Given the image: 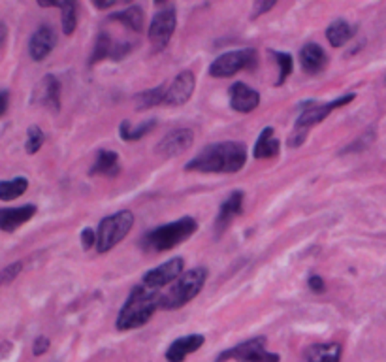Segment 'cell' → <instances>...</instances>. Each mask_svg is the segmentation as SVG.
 <instances>
[{
	"mask_svg": "<svg viewBox=\"0 0 386 362\" xmlns=\"http://www.w3.org/2000/svg\"><path fill=\"white\" fill-rule=\"evenodd\" d=\"M247 162V147L239 142H219L200 151L187 162V172L202 174H236Z\"/></svg>",
	"mask_w": 386,
	"mask_h": 362,
	"instance_id": "obj_1",
	"label": "cell"
},
{
	"mask_svg": "<svg viewBox=\"0 0 386 362\" xmlns=\"http://www.w3.org/2000/svg\"><path fill=\"white\" fill-rule=\"evenodd\" d=\"M159 290L147 289L145 285L134 287L130 296L125 302V306L117 315V330L142 329L144 324L149 323V319L159 310Z\"/></svg>",
	"mask_w": 386,
	"mask_h": 362,
	"instance_id": "obj_2",
	"label": "cell"
},
{
	"mask_svg": "<svg viewBox=\"0 0 386 362\" xmlns=\"http://www.w3.org/2000/svg\"><path fill=\"white\" fill-rule=\"evenodd\" d=\"M198 230V223L193 217H181L174 223L162 225L154 230L147 232L142 240V247L151 253H162V251L174 249L176 245L187 242L191 236Z\"/></svg>",
	"mask_w": 386,
	"mask_h": 362,
	"instance_id": "obj_3",
	"label": "cell"
},
{
	"mask_svg": "<svg viewBox=\"0 0 386 362\" xmlns=\"http://www.w3.org/2000/svg\"><path fill=\"white\" fill-rule=\"evenodd\" d=\"M205 279H208L205 268H194V270L183 272L181 278L177 279L164 295H160L159 307L171 312V310H179V307L187 306L188 302L200 295Z\"/></svg>",
	"mask_w": 386,
	"mask_h": 362,
	"instance_id": "obj_4",
	"label": "cell"
},
{
	"mask_svg": "<svg viewBox=\"0 0 386 362\" xmlns=\"http://www.w3.org/2000/svg\"><path fill=\"white\" fill-rule=\"evenodd\" d=\"M356 98L354 93H347V95L339 96L336 101L326 102V104H314V102H309L305 104L302 113H300L298 121H296V130H294V136L288 140V144L296 147V145H302L305 142V136H307L309 128L314 127V125H319L320 121H324L328 115H330L334 110L341 106H347L348 102H353Z\"/></svg>",
	"mask_w": 386,
	"mask_h": 362,
	"instance_id": "obj_5",
	"label": "cell"
},
{
	"mask_svg": "<svg viewBox=\"0 0 386 362\" xmlns=\"http://www.w3.org/2000/svg\"><path fill=\"white\" fill-rule=\"evenodd\" d=\"M132 227L134 213L128 212V210H121V212L102 219L98 230H96V249H98V253H108L117 244H121Z\"/></svg>",
	"mask_w": 386,
	"mask_h": 362,
	"instance_id": "obj_6",
	"label": "cell"
},
{
	"mask_svg": "<svg viewBox=\"0 0 386 362\" xmlns=\"http://www.w3.org/2000/svg\"><path fill=\"white\" fill-rule=\"evenodd\" d=\"M266 336H256L253 340H247L236 347H230L222 351L215 362H281V357L277 353H271L266 349Z\"/></svg>",
	"mask_w": 386,
	"mask_h": 362,
	"instance_id": "obj_7",
	"label": "cell"
},
{
	"mask_svg": "<svg viewBox=\"0 0 386 362\" xmlns=\"http://www.w3.org/2000/svg\"><path fill=\"white\" fill-rule=\"evenodd\" d=\"M256 62H259V55L251 47L239 51H228V53L217 57L215 61L211 62L210 76L211 78H230V76L242 72V70H253V68H256Z\"/></svg>",
	"mask_w": 386,
	"mask_h": 362,
	"instance_id": "obj_8",
	"label": "cell"
},
{
	"mask_svg": "<svg viewBox=\"0 0 386 362\" xmlns=\"http://www.w3.org/2000/svg\"><path fill=\"white\" fill-rule=\"evenodd\" d=\"M176 25L177 17L174 8H168V10L160 11L153 17L147 34H149V42L153 44L154 51H162L168 47L171 36H174V30H176Z\"/></svg>",
	"mask_w": 386,
	"mask_h": 362,
	"instance_id": "obj_9",
	"label": "cell"
},
{
	"mask_svg": "<svg viewBox=\"0 0 386 362\" xmlns=\"http://www.w3.org/2000/svg\"><path fill=\"white\" fill-rule=\"evenodd\" d=\"M183 268H185V261H183L181 256H176V259H170L164 264H160V266L153 268L149 272L144 276V283L147 289L159 290L160 287H166V285H170L171 281H177V279L181 278Z\"/></svg>",
	"mask_w": 386,
	"mask_h": 362,
	"instance_id": "obj_10",
	"label": "cell"
},
{
	"mask_svg": "<svg viewBox=\"0 0 386 362\" xmlns=\"http://www.w3.org/2000/svg\"><path fill=\"white\" fill-rule=\"evenodd\" d=\"M194 87H196V76L191 70L177 74L174 84L166 89L164 104H168V106H183L185 102L191 101Z\"/></svg>",
	"mask_w": 386,
	"mask_h": 362,
	"instance_id": "obj_11",
	"label": "cell"
},
{
	"mask_svg": "<svg viewBox=\"0 0 386 362\" xmlns=\"http://www.w3.org/2000/svg\"><path fill=\"white\" fill-rule=\"evenodd\" d=\"M194 142V134L191 128H174L171 132L166 134L164 140H160L157 145V153L164 157L181 155L183 151H187Z\"/></svg>",
	"mask_w": 386,
	"mask_h": 362,
	"instance_id": "obj_12",
	"label": "cell"
},
{
	"mask_svg": "<svg viewBox=\"0 0 386 362\" xmlns=\"http://www.w3.org/2000/svg\"><path fill=\"white\" fill-rule=\"evenodd\" d=\"M57 44V33L55 28L50 27V25H42V27L36 28V33L30 36V42H28V53L33 57V61L40 62L44 61L45 57L50 55L53 47Z\"/></svg>",
	"mask_w": 386,
	"mask_h": 362,
	"instance_id": "obj_13",
	"label": "cell"
},
{
	"mask_svg": "<svg viewBox=\"0 0 386 362\" xmlns=\"http://www.w3.org/2000/svg\"><path fill=\"white\" fill-rule=\"evenodd\" d=\"M228 95H230L232 110H236L239 113H251L260 104L259 91L251 89L243 81H237V84L232 85L230 89H228Z\"/></svg>",
	"mask_w": 386,
	"mask_h": 362,
	"instance_id": "obj_14",
	"label": "cell"
},
{
	"mask_svg": "<svg viewBox=\"0 0 386 362\" xmlns=\"http://www.w3.org/2000/svg\"><path fill=\"white\" fill-rule=\"evenodd\" d=\"M36 104L50 108L53 112L61 110V84L55 76H45L38 84V87L34 89V98Z\"/></svg>",
	"mask_w": 386,
	"mask_h": 362,
	"instance_id": "obj_15",
	"label": "cell"
},
{
	"mask_svg": "<svg viewBox=\"0 0 386 362\" xmlns=\"http://www.w3.org/2000/svg\"><path fill=\"white\" fill-rule=\"evenodd\" d=\"M36 212H38V208L34 206V204L0 210V230H4V232H13V230L19 229L21 225L28 223V221L36 215Z\"/></svg>",
	"mask_w": 386,
	"mask_h": 362,
	"instance_id": "obj_16",
	"label": "cell"
},
{
	"mask_svg": "<svg viewBox=\"0 0 386 362\" xmlns=\"http://www.w3.org/2000/svg\"><path fill=\"white\" fill-rule=\"evenodd\" d=\"M243 198H245V193H243V191H234L227 200L222 202V206L221 210H219V215H217L215 221L217 234L221 236L222 232L228 229V225H230L237 215H242Z\"/></svg>",
	"mask_w": 386,
	"mask_h": 362,
	"instance_id": "obj_17",
	"label": "cell"
},
{
	"mask_svg": "<svg viewBox=\"0 0 386 362\" xmlns=\"http://www.w3.org/2000/svg\"><path fill=\"white\" fill-rule=\"evenodd\" d=\"M205 344V338L202 334H188L185 338H179L168 347L166 351V361L168 362H183L188 355H193Z\"/></svg>",
	"mask_w": 386,
	"mask_h": 362,
	"instance_id": "obj_18",
	"label": "cell"
},
{
	"mask_svg": "<svg viewBox=\"0 0 386 362\" xmlns=\"http://www.w3.org/2000/svg\"><path fill=\"white\" fill-rule=\"evenodd\" d=\"M300 62H302L304 72L320 74L328 67L330 59H328L324 47H320L319 44H305L300 51Z\"/></svg>",
	"mask_w": 386,
	"mask_h": 362,
	"instance_id": "obj_19",
	"label": "cell"
},
{
	"mask_svg": "<svg viewBox=\"0 0 386 362\" xmlns=\"http://www.w3.org/2000/svg\"><path fill=\"white\" fill-rule=\"evenodd\" d=\"M341 344L328 341V344H314L309 346L304 353L302 362H339L341 361Z\"/></svg>",
	"mask_w": 386,
	"mask_h": 362,
	"instance_id": "obj_20",
	"label": "cell"
},
{
	"mask_svg": "<svg viewBox=\"0 0 386 362\" xmlns=\"http://www.w3.org/2000/svg\"><path fill=\"white\" fill-rule=\"evenodd\" d=\"M279 151H281V144L276 138V130L271 127H266L254 144V159H273L279 155Z\"/></svg>",
	"mask_w": 386,
	"mask_h": 362,
	"instance_id": "obj_21",
	"label": "cell"
},
{
	"mask_svg": "<svg viewBox=\"0 0 386 362\" xmlns=\"http://www.w3.org/2000/svg\"><path fill=\"white\" fill-rule=\"evenodd\" d=\"M42 8H61L62 11V33L70 36L74 34L77 27V6L76 2L70 0H57V2H50V0H42L40 2Z\"/></svg>",
	"mask_w": 386,
	"mask_h": 362,
	"instance_id": "obj_22",
	"label": "cell"
},
{
	"mask_svg": "<svg viewBox=\"0 0 386 362\" xmlns=\"http://www.w3.org/2000/svg\"><path fill=\"white\" fill-rule=\"evenodd\" d=\"M119 155L115 151H100L93 168L89 170L91 176H108V178H115L119 174Z\"/></svg>",
	"mask_w": 386,
	"mask_h": 362,
	"instance_id": "obj_23",
	"label": "cell"
},
{
	"mask_svg": "<svg viewBox=\"0 0 386 362\" xmlns=\"http://www.w3.org/2000/svg\"><path fill=\"white\" fill-rule=\"evenodd\" d=\"M354 36V28L343 19H336L330 27L326 28V38L330 42L331 47H341Z\"/></svg>",
	"mask_w": 386,
	"mask_h": 362,
	"instance_id": "obj_24",
	"label": "cell"
},
{
	"mask_svg": "<svg viewBox=\"0 0 386 362\" xmlns=\"http://www.w3.org/2000/svg\"><path fill=\"white\" fill-rule=\"evenodd\" d=\"M113 21L123 23L128 30H134V33H142L144 30V10L140 6H130L127 10L119 11V13H113L111 16Z\"/></svg>",
	"mask_w": 386,
	"mask_h": 362,
	"instance_id": "obj_25",
	"label": "cell"
},
{
	"mask_svg": "<svg viewBox=\"0 0 386 362\" xmlns=\"http://www.w3.org/2000/svg\"><path fill=\"white\" fill-rule=\"evenodd\" d=\"M28 189L27 178H16L8 179V181H0V200H16L21 195H25Z\"/></svg>",
	"mask_w": 386,
	"mask_h": 362,
	"instance_id": "obj_26",
	"label": "cell"
},
{
	"mask_svg": "<svg viewBox=\"0 0 386 362\" xmlns=\"http://www.w3.org/2000/svg\"><path fill=\"white\" fill-rule=\"evenodd\" d=\"M166 101V87H154L149 91H142L138 95L134 96V102L138 110H147V108L159 106V104H164Z\"/></svg>",
	"mask_w": 386,
	"mask_h": 362,
	"instance_id": "obj_27",
	"label": "cell"
},
{
	"mask_svg": "<svg viewBox=\"0 0 386 362\" xmlns=\"http://www.w3.org/2000/svg\"><path fill=\"white\" fill-rule=\"evenodd\" d=\"M154 125H157V121L151 119V121H145L144 125H140V127L130 128V123L123 121L121 128H119V134H121V138L125 140V142H138V140L144 138L145 134L153 130Z\"/></svg>",
	"mask_w": 386,
	"mask_h": 362,
	"instance_id": "obj_28",
	"label": "cell"
},
{
	"mask_svg": "<svg viewBox=\"0 0 386 362\" xmlns=\"http://www.w3.org/2000/svg\"><path fill=\"white\" fill-rule=\"evenodd\" d=\"M270 55L276 59L277 67H279V74H277V85H283L288 79V76L293 74L294 62L293 55L290 53H285V51H270Z\"/></svg>",
	"mask_w": 386,
	"mask_h": 362,
	"instance_id": "obj_29",
	"label": "cell"
},
{
	"mask_svg": "<svg viewBox=\"0 0 386 362\" xmlns=\"http://www.w3.org/2000/svg\"><path fill=\"white\" fill-rule=\"evenodd\" d=\"M113 42H111L110 34L108 33H100L98 38H96V44H94V51H93V57H91V61H89V64H96L98 61H102V59H108V57H111V51H113Z\"/></svg>",
	"mask_w": 386,
	"mask_h": 362,
	"instance_id": "obj_30",
	"label": "cell"
},
{
	"mask_svg": "<svg viewBox=\"0 0 386 362\" xmlns=\"http://www.w3.org/2000/svg\"><path fill=\"white\" fill-rule=\"evenodd\" d=\"M44 132H42V128L33 125V127L27 130V144H25V149H27L28 155H34V153H38L42 149V145H44Z\"/></svg>",
	"mask_w": 386,
	"mask_h": 362,
	"instance_id": "obj_31",
	"label": "cell"
},
{
	"mask_svg": "<svg viewBox=\"0 0 386 362\" xmlns=\"http://www.w3.org/2000/svg\"><path fill=\"white\" fill-rule=\"evenodd\" d=\"M23 270V262H13L10 266H6L4 270H0V287L2 285H10L13 279L21 273Z\"/></svg>",
	"mask_w": 386,
	"mask_h": 362,
	"instance_id": "obj_32",
	"label": "cell"
},
{
	"mask_svg": "<svg viewBox=\"0 0 386 362\" xmlns=\"http://www.w3.org/2000/svg\"><path fill=\"white\" fill-rule=\"evenodd\" d=\"M50 346H51L50 338H45V336H38V338L34 340V346H33L34 357H42L44 353H47Z\"/></svg>",
	"mask_w": 386,
	"mask_h": 362,
	"instance_id": "obj_33",
	"label": "cell"
},
{
	"mask_svg": "<svg viewBox=\"0 0 386 362\" xmlns=\"http://www.w3.org/2000/svg\"><path fill=\"white\" fill-rule=\"evenodd\" d=\"M307 285H309V289L313 290V293H317V295H320V293H324L326 290L324 279L320 278V276H317V273H311V276H309Z\"/></svg>",
	"mask_w": 386,
	"mask_h": 362,
	"instance_id": "obj_34",
	"label": "cell"
},
{
	"mask_svg": "<svg viewBox=\"0 0 386 362\" xmlns=\"http://www.w3.org/2000/svg\"><path fill=\"white\" fill-rule=\"evenodd\" d=\"M81 245L85 251H89L93 245H96V232L93 229L81 230Z\"/></svg>",
	"mask_w": 386,
	"mask_h": 362,
	"instance_id": "obj_35",
	"label": "cell"
},
{
	"mask_svg": "<svg viewBox=\"0 0 386 362\" xmlns=\"http://www.w3.org/2000/svg\"><path fill=\"white\" fill-rule=\"evenodd\" d=\"M130 50H132V47H130V44H115L113 45V51H111L110 59H113V61H121L123 57L127 55Z\"/></svg>",
	"mask_w": 386,
	"mask_h": 362,
	"instance_id": "obj_36",
	"label": "cell"
},
{
	"mask_svg": "<svg viewBox=\"0 0 386 362\" xmlns=\"http://www.w3.org/2000/svg\"><path fill=\"white\" fill-rule=\"evenodd\" d=\"M276 6V2L273 0H260V2H256V6H254V10H253V17L256 19L259 16H262V13H266V11H270L271 8Z\"/></svg>",
	"mask_w": 386,
	"mask_h": 362,
	"instance_id": "obj_37",
	"label": "cell"
},
{
	"mask_svg": "<svg viewBox=\"0 0 386 362\" xmlns=\"http://www.w3.org/2000/svg\"><path fill=\"white\" fill-rule=\"evenodd\" d=\"M8 106H10V93L8 91H0V118L8 112Z\"/></svg>",
	"mask_w": 386,
	"mask_h": 362,
	"instance_id": "obj_38",
	"label": "cell"
},
{
	"mask_svg": "<svg viewBox=\"0 0 386 362\" xmlns=\"http://www.w3.org/2000/svg\"><path fill=\"white\" fill-rule=\"evenodd\" d=\"M6 38H8V27H6L4 23L0 21V45L4 44Z\"/></svg>",
	"mask_w": 386,
	"mask_h": 362,
	"instance_id": "obj_39",
	"label": "cell"
},
{
	"mask_svg": "<svg viewBox=\"0 0 386 362\" xmlns=\"http://www.w3.org/2000/svg\"><path fill=\"white\" fill-rule=\"evenodd\" d=\"M115 4V0H106V2H102V0H94V6L96 8H110V6Z\"/></svg>",
	"mask_w": 386,
	"mask_h": 362,
	"instance_id": "obj_40",
	"label": "cell"
}]
</instances>
